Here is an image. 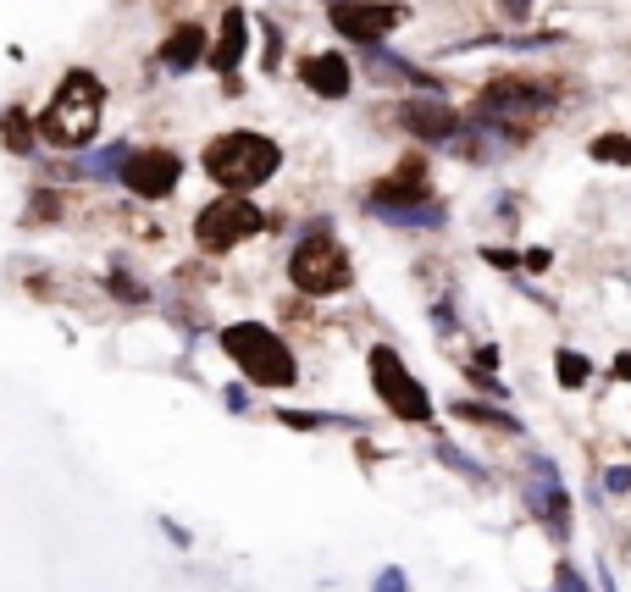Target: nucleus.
<instances>
[{"label": "nucleus", "instance_id": "nucleus-3", "mask_svg": "<svg viewBox=\"0 0 631 592\" xmlns=\"http://www.w3.org/2000/svg\"><path fill=\"white\" fill-rule=\"evenodd\" d=\"M277 166H283V150H277V139H266V133H250V128L216 133V139L205 144V172H211V183H216L222 194H250V189H261V183L272 178Z\"/></svg>", "mask_w": 631, "mask_h": 592}, {"label": "nucleus", "instance_id": "nucleus-28", "mask_svg": "<svg viewBox=\"0 0 631 592\" xmlns=\"http://www.w3.org/2000/svg\"><path fill=\"white\" fill-rule=\"evenodd\" d=\"M604 493H615V498L631 493V465H615V471L604 476Z\"/></svg>", "mask_w": 631, "mask_h": 592}, {"label": "nucleus", "instance_id": "nucleus-11", "mask_svg": "<svg viewBox=\"0 0 631 592\" xmlns=\"http://www.w3.org/2000/svg\"><path fill=\"white\" fill-rule=\"evenodd\" d=\"M299 83H305L316 100H349V89H355V67H349L344 50H310V56L299 61Z\"/></svg>", "mask_w": 631, "mask_h": 592}, {"label": "nucleus", "instance_id": "nucleus-13", "mask_svg": "<svg viewBox=\"0 0 631 592\" xmlns=\"http://www.w3.org/2000/svg\"><path fill=\"white\" fill-rule=\"evenodd\" d=\"M244 56H250V12H244V6H227L222 28H216V45L205 50V61H211L222 78H233V72L244 67Z\"/></svg>", "mask_w": 631, "mask_h": 592}, {"label": "nucleus", "instance_id": "nucleus-18", "mask_svg": "<svg viewBox=\"0 0 631 592\" xmlns=\"http://www.w3.org/2000/svg\"><path fill=\"white\" fill-rule=\"evenodd\" d=\"M554 382H560L565 393L587 388V382H593V360H587L582 349H560V355H554Z\"/></svg>", "mask_w": 631, "mask_h": 592}, {"label": "nucleus", "instance_id": "nucleus-24", "mask_svg": "<svg viewBox=\"0 0 631 592\" xmlns=\"http://www.w3.org/2000/svg\"><path fill=\"white\" fill-rule=\"evenodd\" d=\"M106 288L122 299V305H144V288H139V283H128V272H111V277H106Z\"/></svg>", "mask_w": 631, "mask_h": 592}, {"label": "nucleus", "instance_id": "nucleus-34", "mask_svg": "<svg viewBox=\"0 0 631 592\" xmlns=\"http://www.w3.org/2000/svg\"><path fill=\"white\" fill-rule=\"evenodd\" d=\"M598 587H604V592H615V587H609V565H598Z\"/></svg>", "mask_w": 631, "mask_h": 592}, {"label": "nucleus", "instance_id": "nucleus-27", "mask_svg": "<svg viewBox=\"0 0 631 592\" xmlns=\"http://www.w3.org/2000/svg\"><path fill=\"white\" fill-rule=\"evenodd\" d=\"M222 404H227V415H244V410H250V388H244V382L222 388Z\"/></svg>", "mask_w": 631, "mask_h": 592}, {"label": "nucleus", "instance_id": "nucleus-20", "mask_svg": "<svg viewBox=\"0 0 631 592\" xmlns=\"http://www.w3.org/2000/svg\"><path fill=\"white\" fill-rule=\"evenodd\" d=\"M587 155H593V161H620V166H631V133H598V139L587 144Z\"/></svg>", "mask_w": 631, "mask_h": 592}, {"label": "nucleus", "instance_id": "nucleus-1", "mask_svg": "<svg viewBox=\"0 0 631 592\" xmlns=\"http://www.w3.org/2000/svg\"><path fill=\"white\" fill-rule=\"evenodd\" d=\"M554 83H537L526 72H499L493 83H482L477 95V128L493 133L499 144H526L548 117H554Z\"/></svg>", "mask_w": 631, "mask_h": 592}, {"label": "nucleus", "instance_id": "nucleus-4", "mask_svg": "<svg viewBox=\"0 0 631 592\" xmlns=\"http://www.w3.org/2000/svg\"><path fill=\"white\" fill-rule=\"evenodd\" d=\"M222 355L239 366V377L250 382V388H294L299 382L294 349H288L266 321H227L222 327Z\"/></svg>", "mask_w": 631, "mask_h": 592}, {"label": "nucleus", "instance_id": "nucleus-16", "mask_svg": "<svg viewBox=\"0 0 631 592\" xmlns=\"http://www.w3.org/2000/svg\"><path fill=\"white\" fill-rule=\"evenodd\" d=\"M371 216H382L388 227H443V205L427 200V205H371Z\"/></svg>", "mask_w": 631, "mask_h": 592}, {"label": "nucleus", "instance_id": "nucleus-30", "mask_svg": "<svg viewBox=\"0 0 631 592\" xmlns=\"http://www.w3.org/2000/svg\"><path fill=\"white\" fill-rule=\"evenodd\" d=\"M499 12H504V17H515V23H521V17H532V0H499Z\"/></svg>", "mask_w": 631, "mask_h": 592}, {"label": "nucleus", "instance_id": "nucleus-5", "mask_svg": "<svg viewBox=\"0 0 631 592\" xmlns=\"http://www.w3.org/2000/svg\"><path fill=\"white\" fill-rule=\"evenodd\" d=\"M288 283H294L299 294H310V299H333V294H344V288L355 283L349 249L338 244V238L327 233V227H310V233L294 244V255H288Z\"/></svg>", "mask_w": 631, "mask_h": 592}, {"label": "nucleus", "instance_id": "nucleus-10", "mask_svg": "<svg viewBox=\"0 0 631 592\" xmlns=\"http://www.w3.org/2000/svg\"><path fill=\"white\" fill-rule=\"evenodd\" d=\"M399 122H405V133H410L416 144H454V133L465 128L460 111H454L449 100L438 95V89L405 95V106H399Z\"/></svg>", "mask_w": 631, "mask_h": 592}, {"label": "nucleus", "instance_id": "nucleus-19", "mask_svg": "<svg viewBox=\"0 0 631 592\" xmlns=\"http://www.w3.org/2000/svg\"><path fill=\"white\" fill-rule=\"evenodd\" d=\"M283 427H294V432H327V427H360L355 415H310V410H283Z\"/></svg>", "mask_w": 631, "mask_h": 592}, {"label": "nucleus", "instance_id": "nucleus-12", "mask_svg": "<svg viewBox=\"0 0 631 592\" xmlns=\"http://www.w3.org/2000/svg\"><path fill=\"white\" fill-rule=\"evenodd\" d=\"M532 476H543V487H532V515L565 543L571 537V493H565L554 460H543V454H532Z\"/></svg>", "mask_w": 631, "mask_h": 592}, {"label": "nucleus", "instance_id": "nucleus-8", "mask_svg": "<svg viewBox=\"0 0 631 592\" xmlns=\"http://www.w3.org/2000/svg\"><path fill=\"white\" fill-rule=\"evenodd\" d=\"M183 178V155L172 150V144H139V150H128V161H122L117 183L133 194V200H167L172 189H178Z\"/></svg>", "mask_w": 631, "mask_h": 592}, {"label": "nucleus", "instance_id": "nucleus-33", "mask_svg": "<svg viewBox=\"0 0 631 592\" xmlns=\"http://www.w3.org/2000/svg\"><path fill=\"white\" fill-rule=\"evenodd\" d=\"M161 532H167L178 548H189V526H178V521H161Z\"/></svg>", "mask_w": 631, "mask_h": 592}, {"label": "nucleus", "instance_id": "nucleus-17", "mask_svg": "<svg viewBox=\"0 0 631 592\" xmlns=\"http://www.w3.org/2000/svg\"><path fill=\"white\" fill-rule=\"evenodd\" d=\"M449 415H460V421H477V427H499V432H521V421H515L510 410H493V404H477V399H454Z\"/></svg>", "mask_w": 631, "mask_h": 592}, {"label": "nucleus", "instance_id": "nucleus-2", "mask_svg": "<svg viewBox=\"0 0 631 592\" xmlns=\"http://www.w3.org/2000/svg\"><path fill=\"white\" fill-rule=\"evenodd\" d=\"M100 117H106V83L89 67H72L61 72L56 95L34 117V128H39V144H50V150H84L100 133Z\"/></svg>", "mask_w": 631, "mask_h": 592}, {"label": "nucleus", "instance_id": "nucleus-14", "mask_svg": "<svg viewBox=\"0 0 631 592\" xmlns=\"http://www.w3.org/2000/svg\"><path fill=\"white\" fill-rule=\"evenodd\" d=\"M205 28L200 23H183V28H172L167 34V45H161V67L167 72H194L205 61Z\"/></svg>", "mask_w": 631, "mask_h": 592}, {"label": "nucleus", "instance_id": "nucleus-26", "mask_svg": "<svg viewBox=\"0 0 631 592\" xmlns=\"http://www.w3.org/2000/svg\"><path fill=\"white\" fill-rule=\"evenodd\" d=\"M482 261H488V266H499V272H521V255H515V249H482Z\"/></svg>", "mask_w": 631, "mask_h": 592}, {"label": "nucleus", "instance_id": "nucleus-6", "mask_svg": "<svg viewBox=\"0 0 631 592\" xmlns=\"http://www.w3.org/2000/svg\"><path fill=\"white\" fill-rule=\"evenodd\" d=\"M366 371H371V393H377V399L388 404L399 421H410V427H432V415H438V410H432V393L405 371L399 349H393V344H371Z\"/></svg>", "mask_w": 631, "mask_h": 592}, {"label": "nucleus", "instance_id": "nucleus-9", "mask_svg": "<svg viewBox=\"0 0 631 592\" xmlns=\"http://www.w3.org/2000/svg\"><path fill=\"white\" fill-rule=\"evenodd\" d=\"M327 17H333V28L344 39H355V45H382V39L410 17V6H399V0H333Z\"/></svg>", "mask_w": 631, "mask_h": 592}, {"label": "nucleus", "instance_id": "nucleus-21", "mask_svg": "<svg viewBox=\"0 0 631 592\" xmlns=\"http://www.w3.org/2000/svg\"><path fill=\"white\" fill-rule=\"evenodd\" d=\"M128 150H133V144H106L100 155H89V161H84V172H89V178H117L122 161H128Z\"/></svg>", "mask_w": 631, "mask_h": 592}, {"label": "nucleus", "instance_id": "nucleus-32", "mask_svg": "<svg viewBox=\"0 0 631 592\" xmlns=\"http://www.w3.org/2000/svg\"><path fill=\"white\" fill-rule=\"evenodd\" d=\"M560 592H587L582 576H576V565H560Z\"/></svg>", "mask_w": 631, "mask_h": 592}, {"label": "nucleus", "instance_id": "nucleus-7", "mask_svg": "<svg viewBox=\"0 0 631 592\" xmlns=\"http://www.w3.org/2000/svg\"><path fill=\"white\" fill-rule=\"evenodd\" d=\"M266 233V211L250 200V194H216L200 216H194V244L205 255H227V249H239L244 238Z\"/></svg>", "mask_w": 631, "mask_h": 592}, {"label": "nucleus", "instance_id": "nucleus-22", "mask_svg": "<svg viewBox=\"0 0 631 592\" xmlns=\"http://www.w3.org/2000/svg\"><path fill=\"white\" fill-rule=\"evenodd\" d=\"M277 67H283V28L266 23V34H261V72H277Z\"/></svg>", "mask_w": 631, "mask_h": 592}, {"label": "nucleus", "instance_id": "nucleus-25", "mask_svg": "<svg viewBox=\"0 0 631 592\" xmlns=\"http://www.w3.org/2000/svg\"><path fill=\"white\" fill-rule=\"evenodd\" d=\"M371 592H410V576L399 565H388V570H377V581H371Z\"/></svg>", "mask_w": 631, "mask_h": 592}, {"label": "nucleus", "instance_id": "nucleus-15", "mask_svg": "<svg viewBox=\"0 0 631 592\" xmlns=\"http://www.w3.org/2000/svg\"><path fill=\"white\" fill-rule=\"evenodd\" d=\"M0 144H6L12 155H34L39 150V128H34V117H28L23 106L0 111Z\"/></svg>", "mask_w": 631, "mask_h": 592}, {"label": "nucleus", "instance_id": "nucleus-31", "mask_svg": "<svg viewBox=\"0 0 631 592\" xmlns=\"http://www.w3.org/2000/svg\"><path fill=\"white\" fill-rule=\"evenodd\" d=\"M609 377H615V382H631V349H620V355H615V366H609Z\"/></svg>", "mask_w": 631, "mask_h": 592}, {"label": "nucleus", "instance_id": "nucleus-29", "mask_svg": "<svg viewBox=\"0 0 631 592\" xmlns=\"http://www.w3.org/2000/svg\"><path fill=\"white\" fill-rule=\"evenodd\" d=\"M548 261H554L548 249H526V255H521V266H526V272H548Z\"/></svg>", "mask_w": 631, "mask_h": 592}, {"label": "nucleus", "instance_id": "nucleus-23", "mask_svg": "<svg viewBox=\"0 0 631 592\" xmlns=\"http://www.w3.org/2000/svg\"><path fill=\"white\" fill-rule=\"evenodd\" d=\"M438 460L449 465V471H460L465 482H488V471H482V465H471V460H465L460 449H449V443H438Z\"/></svg>", "mask_w": 631, "mask_h": 592}]
</instances>
